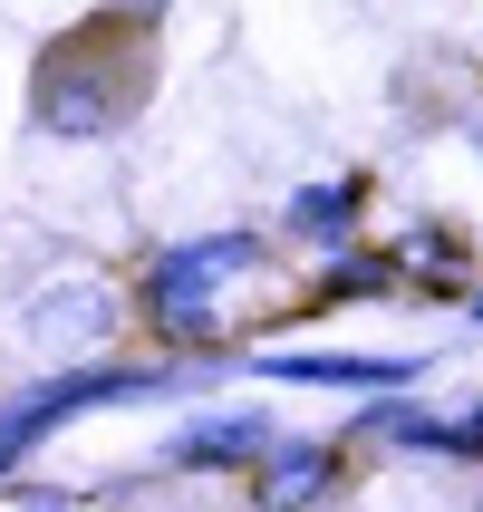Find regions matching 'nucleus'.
Segmentation results:
<instances>
[{"mask_svg":"<svg viewBox=\"0 0 483 512\" xmlns=\"http://www.w3.org/2000/svg\"><path fill=\"white\" fill-rule=\"evenodd\" d=\"M155 20L165 0H107L97 20L58 29L29 68V126L49 136H116L155 97Z\"/></svg>","mask_w":483,"mask_h":512,"instance_id":"1","label":"nucleus"},{"mask_svg":"<svg viewBox=\"0 0 483 512\" xmlns=\"http://www.w3.org/2000/svg\"><path fill=\"white\" fill-rule=\"evenodd\" d=\"M242 271H261V232H194V242H165L145 261L136 300L174 348H213V290Z\"/></svg>","mask_w":483,"mask_h":512,"instance_id":"2","label":"nucleus"},{"mask_svg":"<svg viewBox=\"0 0 483 512\" xmlns=\"http://www.w3.org/2000/svg\"><path fill=\"white\" fill-rule=\"evenodd\" d=\"M271 387H348V397H377V387H416V358H348V348H261L242 358Z\"/></svg>","mask_w":483,"mask_h":512,"instance_id":"3","label":"nucleus"},{"mask_svg":"<svg viewBox=\"0 0 483 512\" xmlns=\"http://www.w3.org/2000/svg\"><path fill=\"white\" fill-rule=\"evenodd\" d=\"M339 455L348 445H329V435H271L252 464V503L261 512H310L319 493L339 484Z\"/></svg>","mask_w":483,"mask_h":512,"instance_id":"4","label":"nucleus"},{"mask_svg":"<svg viewBox=\"0 0 483 512\" xmlns=\"http://www.w3.org/2000/svg\"><path fill=\"white\" fill-rule=\"evenodd\" d=\"M261 445H271V416L261 406H223V416H194L165 445V474H252Z\"/></svg>","mask_w":483,"mask_h":512,"instance_id":"5","label":"nucleus"},{"mask_svg":"<svg viewBox=\"0 0 483 512\" xmlns=\"http://www.w3.org/2000/svg\"><path fill=\"white\" fill-rule=\"evenodd\" d=\"M358 213H368V174H329V184H300L281 203V223L300 242H319V252H348L358 242Z\"/></svg>","mask_w":483,"mask_h":512,"instance_id":"6","label":"nucleus"},{"mask_svg":"<svg viewBox=\"0 0 483 512\" xmlns=\"http://www.w3.org/2000/svg\"><path fill=\"white\" fill-rule=\"evenodd\" d=\"M107 319H116V300L97 281H78V290H39V300L20 310V329L29 339H97Z\"/></svg>","mask_w":483,"mask_h":512,"instance_id":"7","label":"nucleus"},{"mask_svg":"<svg viewBox=\"0 0 483 512\" xmlns=\"http://www.w3.org/2000/svg\"><path fill=\"white\" fill-rule=\"evenodd\" d=\"M387 290H397V261L348 242V252H329V271H319V310H339V300H387Z\"/></svg>","mask_w":483,"mask_h":512,"instance_id":"8","label":"nucleus"},{"mask_svg":"<svg viewBox=\"0 0 483 512\" xmlns=\"http://www.w3.org/2000/svg\"><path fill=\"white\" fill-rule=\"evenodd\" d=\"M397 445H406V455H435V464H474L483 455V426H474V416H426V406H416V416L397 426Z\"/></svg>","mask_w":483,"mask_h":512,"instance_id":"9","label":"nucleus"},{"mask_svg":"<svg viewBox=\"0 0 483 512\" xmlns=\"http://www.w3.org/2000/svg\"><path fill=\"white\" fill-rule=\"evenodd\" d=\"M464 261H474L464 223H416V232H406V252H397V271H416V281H455Z\"/></svg>","mask_w":483,"mask_h":512,"instance_id":"10","label":"nucleus"},{"mask_svg":"<svg viewBox=\"0 0 483 512\" xmlns=\"http://www.w3.org/2000/svg\"><path fill=\"white\" fill-rule=\"evenodd\" d=\"M20 512H78L68 493H49V484H20Z\"/></svg>","mask_w":483,"mask_h":512,"instance_id":"11","label":"nucleus"},{"mask_svg":"<svg viewBox=\"0 0 483 512\" xmlns=\"http://www.w3.org/2000/svg\"><path fill=\"white\" fill-rule=\"evenodd\" d=\"M474 426H483V406H474Z\"/></svg>","mask_w":483,"mask_h":512,"instance_id":"12","label":"nucleus"},{"mask_svg":"<svg viewBox=\"0 0 483 512\" xmlns=\"http://www.w3.org/2000/svg\"><path fill=\"white\" fill-rule=\"evenodd\" d=\"M474 319H483V300H474Z\"/></svg>","mask_w":483,"mask_h":512,"instance_id":"13","label":"nucleus"},{"mask_svg":"<svg viewBox=\"0 0 483 512\" xmlns=\"http://www.w3.org/2000/svg\"><path fill=\"white\" fill-rule=\"evenodd\" d=\"M474 155H483V136H474Z\"/></svg>","mask_w":483,"mask_h":512,"instance_id":"14","label":"nucleus"}]
</instances>
